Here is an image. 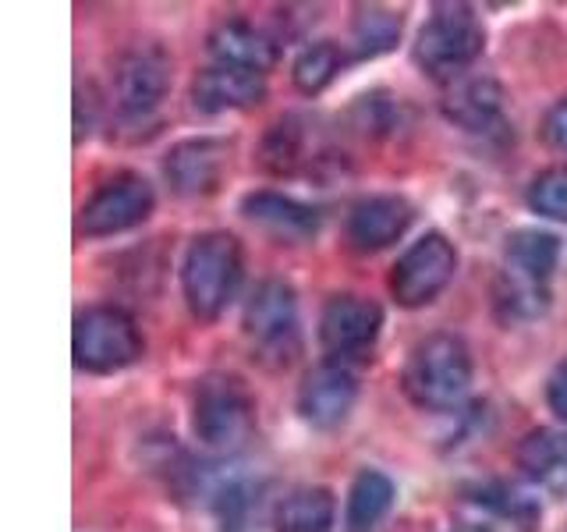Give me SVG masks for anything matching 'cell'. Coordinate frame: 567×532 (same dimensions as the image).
<instances>
[{"mask_svg": "<svg viewBox=\"0 0 567 532\" xmlns=\"http://www.w3.org/2000/svg\"><path fill=\"white\" fill-rule=\"evenodd\" d=\"M472 351L457 334H430L408 351L401 387L425 412H451L472 390Z\"/></svg>", "mask_w": 567, "mask_h": 532, "instance_id": "1", "label": "cell"}, {"mask_svg": "<svg viewBox=\"0 0 567 532\" xmlns=\"http://www.w3.org/2000/svg\"><path fill=\"white\" fill-rule=\"evenodd\" d=\"M241 245L227 231H206L185 253L182 263V291L195 319H220L241 288Z\"/></svg>", "mask_w": 567, "mask_h": 532, "instance_id": "2", "label": "cell"}, {"mask_svg": "<svg viewBox=\"0 0 567 532\" xmlns=\"http://www.w3.org/2000/svg\"><path fill=\"white\" fill-rule=\"evenodd\" d=\"M192 430L203 448L217 454L241 451L256 433V401L248 387L230 372H209L195 387Z\"/></svg>", "mask_w": 567, "mask_h": 532, "instance_id": "3", "label": "cell"}, {"mask_svg": "<svg viewBox=\"0 0 567 532\" xmlns=\"http://www.w3.org/2000/svg\"><path fill=\"white\" fill-rule=\"evenodd\" d=\"M486 29L465 4H440L430 22L419 29L415 64L436 82H457L465 71L483 58Z\"/></svg>", "mask_w": 567, "mask_h": 532, "instance_id": "4", "label": "cell"}, {"mask_svg": "<svg viewBox=\"0 0 567 532\" xmlns=\"http://www.w3.org/2000/svg\"><path fill=\"white\" fill-rule=\"evenodd\" d=\"M142 334L135 319L117 306H89L75 316V330H71V355L75 366L85 372H121L142 359Z\"/></svg>", "mask_w": 567, "mask_h": 532, "instance_id": "5", "label": "cell"}, {"mask_svg": "<svg viewBox=\"0 0 567 532\" xmlns=\"http://www.w3.org/2000/svg\"><path fill=\"white\" fill-rule=\"evenodd\" d=\"M457 270V248L443 235H422L415 245L404 248V256L394 263L390 274V295L398 298V306L419 309L447 288Z\"/></svg>", "mask_w": 567, "mask_h": 532, "instance_id": "6", "label": "cell"}, {"mask_svg": "<svg viewBox=\"0 0 567 532\" xmlns=\"http://www.w3.org/2000/svg\"><path fill=\"white\" fill-rule=\"evenodd\" d=\"M156 206L153 185L142 174H117L103 182L85 200L79 213V231L85 238H111L121 231H132L150 217Z\"/></svg>", "mask_w": 567, "mask_h": 532, "instance_id": "7", "label": "cell"}, {"mask_svg": "<svg viewBox=\"0 0 567 532\" xmlns=\"http://www.w3.org/2000/svg\"><path fill=\"white\" fill-rule=\"evenodd\" d=\"M245 337L256 351L291 362L298 351V298L288 280H262L245 306Z\"/></svg>", "mask_w": 567, "mask_h": 532, "instance_id": "8", "label": "cell"}, {"mask_svg": "<svg viewBox=\"0 0 567 532\" xmlns=\"http://www.w3.org/2000/svg\"><path fill=\"white\" fill-rule=\"evenodd\" d=\"M383 330V309L362 295H333L319 316V345L330 362L362 359Z\"/></svg>", "mask_w": 567, "mask_h": 532, "instance_id": "9", "label": "cell"}, {"mask_svg": "<svg viewBox=\"0 0 567 532\" xmlns=\"http://www.w3.org/2000/svg\"><path fill=\"white\" fill-rule=\"evenodd\" d=\"M354 401H359V380L344 362H323L306 372L298 387V416L312 430H337L344 426Z\"/></svg>", "mask_w": 567, "mask_h": 532, "instance_id": "10", "label": "cell"}, {"mask_svg": "<svg viewBox=\"0 0 567 532\" xmlns=\"http://www.w3.org/2000/svg\"><path fill=\"white\" fill-rule=\"evenodd\" d=\"M171 89V61L164 50L156 47H138L128 50L117 61L114 71V96L124 117H146L153 114L159 100Z\"/></svg>", "mask_w": 567, "mask_h": 532, "instance_id": "11", "label": "cell"}, {"mask_svg": "<svg viewBox=\"0 0 567 532\" xmlns=\"http://www.w3.org/2000/svg\"><path fill=\"white\" fill-rule=\"evenodd\" d=\"M227 167V146L220 139H185L164 156V174L177 195L203 200L217 192Z\"/></svg>", "mask_w": 567, "mask_h": 532, "instance_id": "12", "label": "cell"}, {"mask_svg": "<svg viewBox=\"0 0 567 532\" xmlns=\"http://www.w3.org/2000/svg\"><path fill=\"white\" fill-rule=\"evenodd\" d=\"M412 221L415 209L401 195H369V200L354 203L348 213V242L359 253H380V248L404 238Z\"/></svg>", "mask_w": 567, "mask_h": 532, "instance_id": "13", "label": "cell"}, {"mask_svg": "<svg viewBox=\"0 0 567 532\" xmlns=\"http://www.w3.org/2000/svg\"><path fill=\"white\" fill-rule=\"evenodd\" d=\"M266 96V75L230 64H209L192 79V106L203 114L245 111Z\"/></svg>", "mask_w": 567, "mask_h": 532, "instance_id": "14", "label": "cell"}, {"mask_svg": "<svg viewBox=\"0 0 567 532\" xmlns=\"http://www.w3.org/2000/svg\"><path fill=\"white\" fill-rule=\"evenodd\" d=\"M241 217L277 242H309L319 231V213L280 192H248L241 200Z\"/></svg>", "mask_w": 567, "mask_h": 532, "instance_id": "15", "label": "cell"}, {"mask_svg": "<svg viewBox=\"0 0 567 532\" xmlns=\"http://www.w3.org/2000/svg\"><path fill=\"white\" fill-rule=\"evenodd\" d=\"M213 61L217 64H230V68H245V71H259L266 75L277 64V43L266 35L262 29L241 22V18H230V22H220L209 32L206 40Z\"/></svg>", "mask_w": 567, "mask_h": 532, "instance_id": "16", "label": "cell"}, {"mask_svg": "<svg viewBox=\"0 0 567 532\" xmlns=\"http://www.w3.org/2000/svg\"><path fill=\"white\" fill-rule=\"evenodd\" d=\"M518 469L536 487L567 497V433L536 430L518 443Z\"/></svg>", "mask_w": 567, "mask_h": 532, "instance_id": "17", "label": "cell"}, {"mask_svg": "<svg viewBox=\"0 0 567 532\" xmlns=\"http://www.w3.org/2000/svg\"><path fill=\"white\" fill-rule=\"evenodd\" d=\"M560 263V242L557 235L539 227H525V231H514L507 238V253H504V274L507 277H518L528 284H546L549 288V277H554Z\"/></svg>", "mask_w": 567, "mask_h": 532, "instance_id": "18", "label": "cell"}, {"mask_svg": "<svg viewBox=\"0 0 567 532\" xmlns=\"http://www.w3.org/2000/svg\"><path fill=\"white\" fill-rule=\"evenodd\" d=\"M501 103L504 93L493 79H457L443 100V114L465 132H486L501 121Z\"/></svg>", "mask_w": 567, "mask_h": 532, "instance_id": "19", "label": "cell"}, {"mask_svg": "<svg viewBox=\"0 0 567 532\" xmlns=\"http://www.w3.org/2000/svg\"><path fill=\"white\" fill-rule=\"evenodd\" d=\"M337 501L327 487H298L274 511V532H333Z\"/></svg>", "mask_w": 567, "mask_h": 532, "instance_id": "20", "label": "cell"}, {"mask_svg": "<svg viewBox=\"0 0 567 532\" xmlns=\"http://www.w3.org/2000/svg\"><path fill=\"white\" fill-rule=\"evenodd\" d=\"M390 504H394V483H390V475L377 469L359 472L348 490V511H344L348 532H369L390 511Z\"/></svg>", "mask_w": 567, "mask_h": 532, "instance_id": "21", "label": "cell"}, {"mask_svg": "<svg viewBox=\"0 0 567 532\" xmlns=\"http://www.w3.org/2000/svg\"><path fill=\"white\" fill-rule=\"evenodd\" d=\"M262 167L274 174H295L309 160V132L298 117L277 121L262 139Z\"/></svg>", "mask_w": 567, "mask_h": 532, "instance_id": "22", "label": "cell"}, {"mask_svg": "<svg viewBox=\"0 0 567 532\" xmlns=\"http://www.w3.org/2000/svg\"><path fill=\"white\" fill-rule=\"evenodd\" d=\"M401 14L390 8H359L351 22V40L359 58H380V53L394 50L401 40Z\"/></svg>", "mask_w": 567, "mask_h": 532, "instance_id": "23", "label": "cell"}, {"mask_svg": "<svg viewBox=\"0 0 567 532\" xmlns=\"http://www.w3.org/2000/svg\"><path fill=\"white\" fill-rule=\"evenodd\" d=\"M341 68H344V50L330 40H323V43H312L298 53V61L291 68V79L306 96H316V93H323L337 75H341Z\"/></svg>", "mask_w": 567, "mask_h": 532, "instance_id": "24", "label": "cell"}, {"mask_svg": "<svg viewBox=\"0 0 567 532\" xmlns=\"http://www.w3.org/2000/svg\"><path fill=\"white\" fill-rule=\"evenodd\" d=\"M496 313H501L507 324H525V319H539L549 309V288L546 284H528L518 277L501 274L496 280Z\"/></svg>", "mask_w": 567, "mask_h": 532, "instance_id": "25", "label": "cell"}, {"mask_svg": "<svg viewBox=\"0 0 567 532\" xmlns=\"http://www.w3.org/2000/svg\"><path fill=\"white\" fill-rule=\"evenodd\" d=\"M528 206L546 221H567V164L546 167L528 185Z\"/></svg>", "mask_w": 567, "mask_h": 532, "instance_id": "26", "label": "cell"}, {"mask_svg": "<svg viewBox=\"0 0 567 532\" xmlns=\"http://www.w3.org/2000/svg\"><path fill=\"white\" fill-rule=\"evenodd\" d=\"M475 501L486 504L489 511H496L501 519L518 522L522 529H532V522L539 519L536 501H532V497H525L522 490L507 487V483H486V487H478L475 490Z\"/></svg>", "mask_w": 567, "mask_h": 532, "instance_id": "27", "label": "cell"}, {"mask_svg": "<svg viewBox=\"0 0 567 532\" xmlns=\"http://www.w3.org/2000/svg\"><path fill=\"white\" fill-rule=\"evenodd\" d=\"M543 139H546L554 150L567 153V96L557 100V103L546 111V117H543Z\"/></svg>", "mask_w": 567, "mask_h": 532, "instance_id": "28", "label": "cell"}, {"mask_svg": "<svg viewBox=\"0 0 567 532\" xmlns=\"http://www.w3.org/2000/svg\"><path fill=\"white\" fill-rule=\"evenodd\" d=\"M546 405L549 412H554L557 419L567 422V359L557 362V369L549 372V383H546Z\"/></svg>", "mask_w": 567, "mask_h": 532, "instance_id": "29", "label": "cell"}, {"mask_svg": "<svg viewBox=\"0 0 567 532\" xmlns=\"http://www.w3.org/2000/svg\"><path fill=\"white\" fill-rule=\"evenodd\" d=\"M454 532H493V529H486V525H461Z\"/></svg>", "mask_w": 567, "mask_h": 532, "instance_id": "30", "label": "cell"}]
</instances>
